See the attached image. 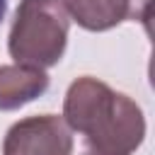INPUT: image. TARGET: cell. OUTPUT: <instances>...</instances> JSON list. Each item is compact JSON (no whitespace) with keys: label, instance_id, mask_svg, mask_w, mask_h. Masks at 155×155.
Returning <instances> with one entry per match:
<instances>
[{"label":"cell","instance_id":"obj_1","mask_svg":"<svg viewBox=\"0 0 155 155\" xmlns=\"http://www.w3.org/2000/svg\"><path fill=\"white\" fill-rule=\"evenodd\" d=\"M63 119L85 136L92 155H133L145 138L140 107L128 94L90 75L70 82L63 99Z\"/></svg>","mask_w":155,"mask_h":155},{"label":"cell","instance_id":"obj_2","mask_svg":"<svg viewBox=\"0 0 155 155\" xmlns=\"http://www.w3.org/2000/svg\"><path fill=\"white\" fill-rule=\"evenodd\" d=\"M68 29L70 17L63 0H19L7 36V51L15 63L51 68L65 53Z\"/></svg>","mask_w":155,"mask_h":155},{"label":"cell","instance_id":"obj_3","mask_svg":"<svg viewBox=\"0 0 155 155\" xmlns=\"http://www.w3.org/2000/svg\"><path fill=\"white\" fill-rule=\"evenodd\" d=\"M2 155H73V133L63 116H27L10 126Z\"/></svg>","mask_w":155,"mask_h":155},{"label":"cell","instance_id":"obj_4","mask_svg":"<svg viewBox=\"0 0 155 155\" xmlns=\"http://www.w3.org/2000/svg\"><path fill=\"white\" fill-rule=\"evenodd\" d=\"M63 5L87 31H107L126 19L148 24L153 12V0H63Z\"/></svg>","mask_w":155,"mask_h":155},{"label":"cell","instance_id":"obj_5","mask_svg":"<svg viewBox=\"0 0 155 155\" xmlns=\"http://www.w3.org/2000/svg\"><path fill=\"white\" fill-rule=\"evenodd\" d=\"M48 90V75L44 68L12 63L0 65V111L19 109Z\"/></svg>","mask_w":155,"mask_h":155},{"label":"cell","instance_id":"obj_6","mask_svg":"<svg viewBox=\"0 0 155 155\" xmlns=\"http://www.w3.org/2000/svg\"><path fill=\"white\" fill-rule=\"evenodd\" d=\"M5 10H7V0H0V22L5 17Z\"/></svg>","mask_w":155,"mask_h":155}]
</instances>
